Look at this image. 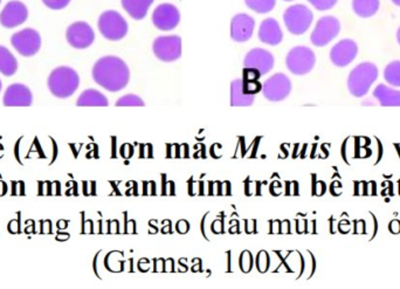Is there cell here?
I'll return each mask as SVG.
<instances>
[{
  "instance_id": "6da1fadb",
  "label": "cell",
  "mask_w": 400,
  "mask_h": 289,
  "mask_svg": "<svg viewBox=\"0 0 400 289\" xmlns=\"http://www.w3.org/2000/svg\"><path fill=\"white\" fill-rule=\"evenodd\" d=\"M93 79L105 91L116 93L128 86L130 71L128 64L118 57H103L93 67Z\"/></svg>"
},
{
  "instance_id": "7a4b0ae2",
  "label": "cell",
  "mask_w": 400,
  "mask_h": 289,
  "mask_svg": "<svg viewBox=\"0 0 400 289\" xmlns=\"http://www.w3.org/2000/svg\"><path fill=\"white\" fill-rule=\"evenodd\" d=\"M48 89L57 98H71L80 86V76L76 71L67 66L55 68L48 76Z\"/></svg>"
},
{
  "instance_id": "3957f363",
  "label": "cell",
  "mask_w": 400,
  "mask_h": 289,
  "mask_svg": "<svg viewBox=\"0 0 400 289\" xmlns=\"http://www.w3.org/2000/svg\"><path fill=\"white\" fill-rule=\"evenodd\" d=\"M379 72L372 62H362L353 71L348 78V89L355 98H364L369 93L372 84L378 79Z\"/></svg>"
},
{
  "instance_id": "277c9868",
  "label": "cell",
  "mask_w": 400,
  "mask_h": 289,
  "mask_svg": "<svg viewBox=\"0 0 400 289\" xmlns=\"http://www.w3.org/2000/svg\"><path fill=\"white\" fill-rule=\"evenodd\" d=\"M98 30L107 40H122L128 34V23L118 11H105L98 18Z\"/></svg>"
},
{
  "instance_id": "5b68a950",
  "label": "cell",
  "mask_w": 400,
  "mask_h": 289,
  "mask_svg": "<svg viewBox=\"0 0 400 289\" xmlns=\"http://www.w3.org/2000/svg\"><path fill=\"white\" fill-rule=\"evenodd\" d=\"M314 14L306 5H293L283 14V21L287 30L294 35H302L313 24Z\"/></svg>"
},
{
  "instance_id": "8992f818",
  "label": "cell",
  "mask_w": 400,
  "mask_h": 289,
  "mask_svg": "<svg viewBox=\"0 0 400 289\" xmlns=\"http://www.w3.org/2000/svg\"><path fill=\"white\" fill-rule=\"evenodd\" d=\"M316 64V57L313 50L306 46H297L290 50L286 57L288 71L294 75H306L313 71Z\"/></svg>"
},
{
  "instance_id": "52a82bcc",
  "label": "cell",
  "mask_w": 400,
  "mask_h": 289,
  "mask_svg": "<svg viewBox=\"0 0 400 289\" xmlns=\"http://www.w3.org/2000/svg\"><path fill=\"white\" fill-rule=\"evenodd\" d=\"M341 23L336 17L326 16L317 21L313 33L310 35V41L316 47H324L330 44L340 34Z\"/></svg>"
},
{
  "instance_id": "ba28073f",
  "label": "cell",
  "mask_w": 400,
  "mask_h": 289,
  "mask_svg": "<svg viewBox=\"0 0 400 289\" xmlns=\"http://www.w3.org/2000/svg\"><path fill=\"white\" fill-rule=\"evenodd\" d=\"M11 44L13 46L14 50L23 57H33L40 51V34L33 28H24L12 35Z\"/></svg>"
},
{
  "instance_id": "9c48e42d",
  "label": "cell",
  "mask_w": 400,
  "mask_h": 289,
  "mask_svg": "<svg viewBox=\"0 0 400 289\" xmlns=\"http://www.w3.org/2000/svg\"><path fill=\"white\" fill-rule=\"evenodd\" d=\"M261 91L268 101H283L292 91V81L286 74L276 73L263 82Z\"/></svg>"
},
{
  "instance_id": "30bf717a",
  "label": "cell",
  "mask_w": 400,
  "mask_h": 289,
  "mask_svg": "<svg viewBox=\"0 0 400 289\" xmlns=\"http://www.w3.org/2000/svg\"><path fill=\"white\" fill-rule=\"evenodd\" d=\"M152 51L159 60L173 62L182 57V39L178 35L159 37L154 41Z\"/></svg>"
},
{
  "instance_id": "8fae6325",
  "label": "cell",
  "mask_w": 400,
  "mask_h": 289,
  "mask_svg": "<svg viewBox=\"0 0 400 289\" xmlns=\"http://www.w3.org/2000/svg\"><path fill=\"white\" fill-rule=\"evenodd\" d=\"M66 39L72 47L76 50H86L91 47L95 41V32L91 25L84 21H76L68 27Z\"/></svg>"
},
{
  "instance_id": "7c38bea8",
  "label": "cell",
  "mask_w": 400,
  "mask_h": 289,
  "mask_svg": "<svg viewBox=\"0 0 400 289\" xmlns=\"http://www.w3.org/2000/svg\"><path fill=\"white\" fill-rule=\"evenodd\" d=\"M179 21L181 13L178 8L172 4H161L152 13V23L159 30L168 32L175 30L178 26Z\"/></svg>"
},
{
  "instance_id": "4fadbf2b",
  "label": "cell",
  "mask_w": 400,
  "mask_h": 289,
  "mask_svg": "<svg viewBox=\"0 0 400 289\" xmlns=\"http://www.w3.org/2000/svg\"><path fill=\"white\" fill-rule=\"evenodd\" d=\"M28 18V10L24 3L12 0L7 3L0 13V25L5 28H16L24 24Z\"/></svg>"
},
{
  "instance_id": "5bb4252c",
  "label": "cell",
  "mask_w": 400,
  "mask_h": 289,
  "mask_svg": "<svg viewBox=\"0 0 400 289\" xmlns=\"http://www.w3.org/2000/svg\"><path fill=\"white\" fill-rule=\"evenodd\" d=\"M358 46L351 39L338 41L330 51V60L336 67L343 68L349 66L356 59Z\"/></svg>"
},
{
  "instance_id": "9a60e30c",
  "label": "cell",
  "mask_w": 400,
  "mask_h": 289,
  "mask_svg": "<svg viewBox=\"0 0 400 289\" xmlns=\"http://www.w3.org/2000/svg\"><path fill=\"white\" fill-rule=\"evenodd\" d=\"M274 64H275L274 55L263 48H253L252 51L246 54L244 60L245 68L256 69V72H259L261 76L272 71Z\"/></svg>"
},
{
  "instance_id": "2e32d148",
  "label": "cell",
  "mask_w": 400,
  "mask_h": 289,
  "mask_svg": "<svg viewBox=\"0 0 400 289\" xmlns=\"http://www.w3.org/2000/svg\"><path fill=\"white\" fill-rule=\"evenodd\" d=\"M3 103L5 107H30L33 103V94L25 84H11L5 91Z\"/></svg>"
},
{
  "instance_id": "e0dca14e",
  "label": "cell",
  "mask_w": 400,
  "mask_h": 289,
  "mask_svg": "<svg viewBox=\"0 0 400 289\" xmlns=\"http://www.w3.org/2000/svg\"><path fill=\"white\" fill-rule=\"evenodd\" d=\"M256 21L246 13L236 14L231 21V38L236 42H246L252 38Z\"/></svg>"
},
{
  "instance_id": "ac0fdd59",
  "label": "cell",
  "mask_w": 400,
  "mask_h": 289,
  "mask_svg": "<svg viewBox=\"0 0 400 289\" xmlns=\"http://www.w3.org/2000/svg\"><path fill=\"white\" fill-rule=\"evenodd\" d=\"M259 39L263 44L269 46H278L283 39L282 30L279 21L268 18L261 23L259 28Z\"/></svg>"
},
{
  "instance_id": "d6986e66",
  "label": "cell",
  "mask_w": 400,
  "mask_h": 289,
  "mask_svg": "<svg viewBox=\"0 0 400 289\" xmlns=\"http://www.w3.org/2000/svg\"><path fill=\"white\" fill-rule=\"evenodd\" d=\"M374 98L382 107H400V91L387 84H378L374 91Z\"/></svg>"
},
{
  "instance_id": "ffe728a7",
  "label": "cell",
  "mask_w": 400,
  "mask_h": 289,
  "mask_svg": "<svg viewBox=\"0 0 400 289\" xmlns=\"http://www.w3.org/2000/svg\"><path fill=\"white\" fill-rule=\"evenodd\" d=\"M154 1L155 0H121L122 6L135 21L144 19Z\"/></svg>"
},
{
  "instance_id": "44dd1931",
  "label": "cell",
  "mask_w": 400,
  "mask_h": 289,
  "mask_svg": "<svg viewBox=\"0 0 400 289\" xmlns=\"http://www.w3.org/2000/svg\"><path fill=\"white\" fill-rule=\"evenodd\" d=\"M256 96L246 93L241 79L234 80L231 84V106L232 107H249L254 103Z\"/></svg>"
},
{
  "instance_id": "7402d4cb",
  "label": "cell",
  "mask_w": 400,
  "mask_h": 289,
  "mask_svg": "<svg viewBox=\"0 0 400 289\" xmlns=\"http://www.w3.org/2000/svg\"><path fill=\"white\" fill-rule=\"evenodd\" d=\"M78 107H108L109 102L101 91L96 89H87L79 96L76 101Z\"/></svg>"
},
{
  "instance_id": "603a6c76",
  "label": "cell",
  "mask_w": 400,
  "mask_h": 289,
  "mask_svg": "<svg viewBox=\"0 0 400 289\" xmlns=\"http://www.w3.org/2000/svg\"><path fill=\"white\" fill-rule=\"evenodd\" d=\"M379 0H353V10L360 18L374 17L379 10Z\"/></svg>"
},
{
  "instance_id": "cb8c5ba5",
  "label": "cell",
  "mask_w": 400,
  "mask_h": 289,
  "mask_svg": "<svg viewBox=\"0 0 400 289\" xmlns=\"http://www.w3.org/2000/svg\"><path fill=\"white\" fill-rule=\"evenodd\" d=\"M18 71V61L10 50L0 46V73L5 76H12Z\"/></svg>"
},
{
  "instance_id": "d4e9b609",
  "label": "cell",
  "mask_w": 400,
  "mask_h": 289,
  "mask_svg": "<svg viewBox=\"0 0 400 289\" xmlns=\"http://www.w3.org/2000/svg\"><path fill=\"white\" fill-rule=\"evenodd\" d=\"M384 79L392 87H400V61H392L384 71Z\"/></svg>"
},
{
  "instance_id": "484cf974",
  "label": "cell",
  "mask_w": 400,
  "mask_h": 289,
  "mask_svg": "<svg viewBox=\"0 0 400 289\" xmlns=\"http://www.w3.org/2000/svg\"><path fill=\"white\" fill-rule=\"evenodd\" d=\"M245 4L249 10L254 11L256 13H268L274 10L276 0H245Z\"/></svg>"
},
{
  "instance_id": "4316f807",
  "label": "cell",
  "mask_w": 400,
  "mask_h": 289,
  "mask_svg": "<svg viewBox=\"0 0 400 289\" xmlns=\"http://www.w3.org/2000/svg\"><path fill=\"white\" fill-rule=\"evenodd\" d=\"M116 106L118 107H144L145 103L137 95L129 94L118 98Z\"/></svg>"
},
{
  "instance_id": "83f0119b",
  "label": "cell",
  "mask_w": 400,
  "mask_h": 289,
  "mask_svg": "<svg viewBox=\"0 0 400 289\" xmlns=\"http://www.w3.org/2000/svg\"><path fill=\"white\" fill-rule=\"evenodd\" d=\"M316 10L328 11L331 10L336 5L338 0H308Z\"/></svg>"
},
{
  "instance_id": "f1b7e54d",
  "label": "cell",
  "mask_w": 400,
  "mask_h": 289,
  "mask_svg": "<svg viewBox=\"0 0 400 289\" xmlns=\"http://www.w3.org/2000/svg\"><path fill=\"white\" fill-rule=\"evenodd\" d=\"M72 0H42L45 6L54 11L64 10L71 4Z\"/></svg>"
},
{
  "instance_id": "f546056e",
  "label": "cell",
  "mask_w": 400,
  "mask_h": 289,
  "mask_svg": "<svg viewBox=\"0 0 400 289\" xmlns=\"http://www.w3.org/2000/svg\"><path fill=\"white\" fill-rule=\"evenodd\" d=\"M397 41H398V44H399L400 46V27L399 28H398L397 30Z\"/></svg>"
},
{
  "instance_id": "4dcf8cb0",
  "label": "cell",
  "mask_w": 400,
  "mask_h": 289,
  "mask_svg": "<svg viewBox=\"0 0 400 289\" xmlns=\"http://www.w3.org/2000/svg\"><path fill=\"white\" fill-rule=\"evenodd\" d=\"M392 3H394V5H397V6H400V0H392Z\"/></svg>"
},
{
  "instance_id": "1f68e13d",
  "label": "cell",
  "mask_w": 400,
  "mask_h": 289,
  "mask_svg": "<svg viewBox=\"0 0 400 289\" xmlns=\"http://www.w3.org/2000/svg\"><path fill=\"white\" fill-rule=\"evenodd\" d=\"M1 88H3V84H1V81H0V91H1Z\"/></svg>"
},
{
  "instance_id": "d6a6232c",
  "label": "cell",
  "mask_w": 400,
  "mask_h": 289,
  "mask_svg": "<svg viewBox=\"0 0 400 289\" xmlns=\"http://www.w3.org/2000/svg\"><path fill=\"white\" fill-rule=\"evenodd\" d=\"M285 1H293V0H285Z\"/></svg>"
},
{
  "instance_id": "836d02e7",
  "label": "cell",
  "mask_w": 400,
  "mask_h": 289,
  "mask_svg": "<svg viewBox=\"0 0 400 289\" xmlns=\"http://www.w3.org/2000/svg\"><path fill=\"white\" fill-rule=\"evenodd\" d=\"M0 3H1V0H0Z\"/></svg>"
}]
</instances>
